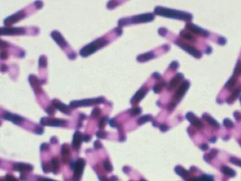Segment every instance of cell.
<instances>
[{
	"instance_id": "29",
	"label": "cell",
	"mask_w": 241,
	"mask_h": 181,
	"mask_svg": "<svg viewBox=\"0 0 241 181\" xmlns=\"http://www.w3.org/2000/svg\"><path fill=\"white\" fill-rule=\"evenodd\" d=\"M39 65L40 67L45 68L47 66V60L45 56H41L39 60Z\"/></svg>"
},
{
	"instance_id": "4",
	"label": "cell",
	"mask_w": 241,
	"mask_h": 181,
	"mask_svg": "<svg viewBox=\"0 0 241 181\" xmlns=\"http://www.w3.org/2000/svg\"><path fill=\"white\" fill-rule=\"evenodd\" d=\"M85 165L86 162L82 158H79L76 161H71L70 163V167L74 171V179L75 180H79L81 179Z\"/></svg>"
},
{
	"instance_id": "55",
	"label": "cell",
	"mask_w": 241,
	"mask_h": 181,
	"mask_svg": "<svg viewBox=\"0 0 241 181\" xmlns=\"http://www.w3.org/2000/svg\"><path fill=\"white\" fill-rule=\"evenodd\" d=\"M208 148H209V147H208V146L207 144H203L200 146V148L202 150H207Z\"/></svg>"
},
{
	"instance_id": "32",
	"label": "cell",
	"mask_w": 241,
	"mask_h": 181,
	"mask_svg": "<svg viewBox=\"0 0 241 181\" xmlns=\"http://www.w3.org/2000/svg\"><path fill=\"white\" fill-rule=\"evenodd\" d=\"M101 111L100 108H95L92 110L91 112V116L94 117V118H96V117H98L101 115Z\"/></svg>"
},
{
	"instance_id": "49",
	"label": "cell",
	"mask_w": 241,
	"mask_h": 181,
	"mask_svg": "<svg viewBox=\"0 0 241 181\" xmlns=\"http://www.w3.org/2000/svg\"><path fill=\"white\" fill-rule=\"evenodd\" d=\"M6 179L7 180H17V179L14 176L10 175H7L6 176Z\"/></svg>"
},
{
	"instance_id": "17",
	"label": "cell",
	"mask_w": 241,
	"mask_h": 181,
	"mask_svg": "<svg viewBox=\"0 0 241 181\" xmlns=\"http://www.w3.org/2000/svg\"><path fill=\"white\" fill-rule=\"evenodd\" d=\"M186 119L194 126L196 127L197 128H201L203 126L202 122L197 118V117L192 112H188L186 115Z\"/></svg>"
},
{
	"instance_id": "47",
	"label": "cell",
	"mask_w": 241,
	"mask_h": 181,
	"mask_svg": "<svg viewBox=\"0 0 241 181\" xmlns=\"http://www.w3.org/2000/svg\"><path fill=\"white\" fill-rule=\"evenodd\" d=\"M178 66H179L178 63H177V62H172V63H171V64L170 67H171V68L172 70H176Z\"/></svg>"
},
{
	"instance_id": "20",
	"label": "cell",
	"mask_w": 241,
	"mask_h": 181,
	"mask_svg": "<svg viewBox=\"0 0 241 181\" xmlns=\"http://www.w3.org/2000/svg\"><path fill=\"white\" fill-rule=\"evenodd\" d=\"M203 119H204L208 123H209L211 125H212L213 127H215V128H219L220 125L217 123V121L214 120L212 117H211L209 115H208L207 114H205L203 116Z\"/></svg>"
},
{
	"instance_id": "19",
	"label": "cell",
	"mask_w": 241,
	"mask_h": 181,
	"mask_svg": "<svg viewBox=\"0 0 241 181\" xmlns=\"http://www.w3.org/2000/svg\"><path fill=\"white\" fill-rule=\"evenodd\" d=\"M51 171L52 172L56 175L57 172H59V168H60V165H59V161L58 160V159L57 158H52L51 161Z\"/></svg>"
},
{
	"instance_id": "42",
	"label": "cell",
	"mask_w": 241,
	"mask_h": 181,
	"mask_svg": "<svg viewBox=\"0 0 241 181\" xmlns=\"http://www.w3.org/2000/svg\"><path fill=\"white\" fill-rule=\"evenodd\" d=\"M43 132H44V129H43L42 127L40 126H37L35 130V132L38 135H42Z\"/></svg>"
},
{
	"instance_id": "12",
	"label": "cell",
	"mask_w": 241,
	"mask_h": 181,
	"mask_svg": "<svg viewBox=\"0 0 241 181\" xmlns=\"http://www.w3.org/2000/svg\"><path fill=\"white\" fill-rule=\"evenodd\" d=\"M13 169L15 171L20 172L21 173H25L26 172H31L33 169V167L28 164L15 163L13 165Z\"/></svg>"
},
{
	"instance_id": "21",
	"label": "cell",
	"mask_w": 241,
	"mask_h": 181,
	"mask_svg": "<svg viewBox=\"0 0 241 181\" xmlns=\"http://www.w3.org/2000/svg\"><path fill=\"white\" fill-rule=\"evenodd\" d=\"M175 171H176L177 175L180 176L183 179H186L188 175V172L187 170H186L181 166H177L176 168H175Z\"/></svg>"
},
{
	"instance_id": "46",
	"label": "cell",
	"mask_w": 241,
	"mask_h": 181,
	"mask_svg": "<svg viewBox=\"0 0 241 181\" xmlns=\"http://www.w3.org/2000/svg\"><path fill=\"white\" fill-rule=\"evenodd\" d=\"M8 57V53L6 51H2L1 53V58L2 60H5Z\"/></svg>"
},
{
	"instance_id": "27",
	"label": "cell",
	"mask_w": 241,
	"mask_h": 181,
	"mask_svg": "<svg viewBox=\"0 0 241 181\" xmlns=\"http://www.w3.org/2000/svg\"><path fill=\"white\" fill-rule=\"evenodd\" d=\"M217 151L215 149H213V150L211 152V153L209 154H206L204 156V160L207 162H209L210 161L212 160V159L213 158H214L216 154H217Z\"/></svg>"
},
{
	"instance_id": "26",
	"label": "cell",
	"mask_w": 241,
	"mask_h": 181,
	"mask_svg": "<svg viewBox=\"0 0 241 181\" xmlns=\"http://www.w3.org/2000/svg\"><path fill=\"white\" fill-rule=\"evenodd\" d=\"M103 168L105 171L107 172H111L113 170V167L108 159H106L103 162Z\"/></svg>"
},
{
	"instance_id": "1",
	"label": "cell",
	"mask_w": 241,
	"mask_h": 181,
	"mask_svg": "<svg viewBox=\"0 0 241 181\" xmlns=\"http://www.w3.org/2000/svg\"><path fill=\"white\" fill-rule=\"evenodd\" d=\"M108 43L107 39L104 38H101L97 39L96 40L93 41L91 43L84 47L80 51V55L83 57H86L100 50V48L104 47Z\"/></svg>"
},
{
	"instance_id": "58",
	"label": "cell",
	"mask_w": 241,
	"mask_h": 181,
	"mask_svg": "<svg viewBox=\"0 0 241 181\" xmlns=\"http://www.w3.org/2000/svg\"><path fill=\"white\" fill-rule=\"evenodd\" d=\"M240 103H241V97H240Z\"/></svg>"
},
{
	"instance_id": "9",
	"label": "cell",
	"mask_w": 241,
	"mask_h": 181,
	"mask_svg": "<svg viewBox=\"0 0 241 181\" xmlns=\"http://www.w3.org/2000/svg\"><path fill=\"white\" fill-rule=\"evenodd\" d=\"M27 33L26 29L24 28H1V34L5 35H24Z\"/></svg>"
},
{
	"instance_id": "6",
	"label": "cell",
	"mask_w": 241,
	"mask_h": 181,
	"mask_svg": "<svg viewBox=\"0 0 241 181\" xmlns=\"http://www.w3.org/2000/svg\"><path fill=\"white\" fill-rule=\"evenodd\" d=\"M40 124L42 126L51 127H62L66 125L67 121L59 119H51L48 117H43L40 119Z\"/></svg>"
},
{
	"instance_id": "33",
	"label": "cell",
	"mask_w": 241,
	"mask_h": 181,
	"mask_svg": "<svg viewBox=\"0 0 241 181\" xmlns=\"http://www.w3.org/2000/svg\"><path fill=\"white\" fill-rule=\"evenodd\" d=\"M142 109L139 108V107H136V108H133L131 109L130 110V113L131 115L133 116H136L138 115L139 114H140L141 113Z\"/></svg>"
},
{
	"instance_id": "31",
	"label": "cell",
	"mask_w": 241,
	"mask_h": 181,
	"mask_svg": "<svg viewBox=\"0 0 241 181\" xmlns=\"http://www.w3.org/2000/svg\"><path fill=\"white\" fill-rule=\"evenodd\" d=\"M42 167L43 172L45 173H48L51 170V165L48 163H42Z\"/></svg>"
},
{
	"instance_id": "50",
	"label": "cell",
	"mask_w": 241,
	"mask_h": 181,
	"mask_svg": "<svg viewBox=\"0 0 241 181\" xmlns=\"http://www.w3.org/2000/svg\"><path fill=\"white\" fill-rule=\"evenodd\" d=\"M50 142H51V144H57V143H58V139H57V138L56 136H52V137L51 138Z\"/></svg>"
},
{
	"instance_id": "14",
	"label": "cell",
	"mask_w": 241,
	"mask_h": 181,
	"mask_svg": "<svg viewBox=\"0 0 241 181\" xmlns=\"http://www.w3.org/2000/svg\"><path fill=\"white\" fill-rule=\"evenodd\" d=\"M71 150L68 144H64L61 147L62 159L64 163H68L70 159Z\"/></svg>"
},
{
	"instance_id": "23",
	"label": "cell",
	"mask_w": 241,
	"mask_h": 181,
	"mask_svg": "<svg viewBox=\"0 0 241 181\" xmlns=\"http://www.w3.org/2000/svg\"><path fill=\"white\" fill-rule=\"evenodd\" d=\"M221 172L228 177H234L236 175V172L233 169L226 166H223L221 168Z\"/></svg>"
},
{
	"instance_id": "22",
	"label": "cell",
	"mask_w": 241,
	"mask_h": 181,
	"mask_svg": "<svg viewBox=\"0 0 241 181\" xmlns=\"http://www.w3.org/2000/svg\"><path fill=\"white\" fill-rule=\"evenodd\" d=\"M183 78V76L181 74H180V73L178 74L175 77H174L172 79V80L171 81L170 84H169L170 89H172L175 87H176V85L178 84V83L179 82V81H180Z\"/></svg>"
},
{
	"instance_id": "40",
	"label": "cell",
	"mask_w": 241,
	"mask_h": 181,
	"mask_svg": "<svg viewBox=\"0 0 241 181\" xmlns=\"http://www.w3.org/2000/svg\"><path fill=\"white\" fill-rule=\"evenodd\" d=\"M40 151H41V152H45V151H48V150H49V149H50L49 144H47V143H43V144H42L41 145L40 147Z\"/></svg>"
},
{
	"instance_id": "38",
	"label": "cell",
	"mask_w": 241,
	"mask_h": 181,
	"mask_svg": "<svg viewBox=\"0 0 241 181\" xmlns=\"http://www.w3.org/2000/svg\"><path fill=\"white\" fill-rule=\"evenodd\" d=\"M96 136L98 138H101V139H104L107 136V133L103 131H98L96 133Z\"/></svg>"
},
{
	"instance_id": "41",
	"label": "cell",
	"mask_w": 241,
	"mask_h": 181,
	"mask_svg": "<svg viewBox=\"0 0 241 181\" xmlns=\"http://www.w3.org/2000/svg\"><path fill=\"white\" fill-rule=\"evenodd\" d=\"M45 111L47 114L49 115H52L54 114V113H55V111H54V107H52V106H49V107H48L45 109Z\"/></svg>"
},
{
	"instance_id": "39",
	"label": "cell",
	"mask_w": 241,
	"mask_h": 181,
	"mask_svg": "<svg viewBox=\"0 0 241 181\" xmlns=\"http://www.w3.org/2000/svg\"><path fill=\"white\" fill-rule=\"evenodd\" d=\"M164 85H165V84H163V83L157 84L155 85V86L154 87V88H153V90H154V91H155L156 93H159V92H160V91L161 90L162 88L164 86Z\"/></svg>"
},
{
	"instance_id": "45",
	"label": "cell",
	"mask_w": 241,
	"mask_h": 181,
	"mask_svg": "<svg viewBox=\"0 0 241 181\" xmlns=\"http://www.w3.org/2000/svg\"><path fill=\"white\" fill-rule=\"evenodd\" d=\"M91 136L89 135H83V141L86 143L89 142L91 140Z\"/></svg>"
},
{
	"instance_id": "48",
	"label": "cell",
	"mask_w": 241,
	"mask_h": 181,
	"mask_svg": "<svg viewBox=\"0 0 241 181\" xmlns=\"http://www.w3.org/2000/svg\"><path fill=\"white\" fill-rule=\"evenodd\" d=\"M109 124H110L111 126L112 127H116L118 123H116V121H115V120L113 119H111L110 121H109Z\"/></svg>"
},
{
	"instance_id": "35",
	"label": "cell",
	"mask_w": 241,
	"mask_h": 181,
	"mask_svg": "<svg viewBox=\"0 0 241 181\" xmlns=\"http://www.w3.org/2000/svg\"><path fill=\"white\" fill-rule=\"evenodd\" d=\"M223 124L225 127H228V128H232V127L234 126V123L230 120L228 119H226L224 120Z\"/></svg>"
},
{
	"instance_id": "3",
	"label": "cell",
	"mask_w": 241,
	"mask_h": 181,
	"mask_svg": "<svg viewBox=\"0 0 241 181\" xmlns=\"http://www.w3.org/2000/svg\"><path fill=\"white\" fill-rule=\"evenodd\" d=\"M105 102V99L103 97H100L98 98L87 99L80 100L72 101L70 103L69 106L72 108H77L83 106H89L94 104H98L103 103Z\"/></svg>"
},
{
	"instance_id": "57",
	"label": "cell",
	"mask_w": 241,
	"mask_h": 181,
	"mask_svg": "<svg viewBox=\"0 0 241 181\" xmlns=\"http://www.w3.org/2000/svg\"><path fill=\"white\" fill-rule=\"evenodd\" d=\"M82 126V123L79 122V124H78V127H81Z\"/></svg>"
},
{
	"instance_id": "10",
	"label": "cell",
	"mask_w": 241,
	"mask_h": 181,
	"mask_svg": "<svg viewBox=\"0 0 241 181\" xmlns=\"http://www.w3.org/2000/svg\"><path fill=\"white\" fill-rule=\"evenodd\" d=\"M3 119L8 121L12 122L15 124H19L24 121V119L20 115L12 114L10 112H6L2 116Z\"/></svg>"
},
{
	"instance_id": "7",
	"label": "cell",
	"mask_w": 241,
	"mask_h": 181,
	"mask_svg": "<svg viewBox=\"0 0 241 181\" xmlns=\"http://www.w3.org/2000/svg\"><path fill=\"white\" fill-rule=\"evenodd\" d=\"M28 81L33 90L34 91L36 94L42 93L43 91L41 88V84L43 83V80H39L36 76L31 74L28 77Z\"/></svg>"
},
{
	"instance_id": "56",
	"label": "cell",
	"mask_w": 241,
	"mask_h": 181,
	"mask_svg": "<svg viewBox=\"0 0 241 181\" xmlns=\"http://www.w3.org/2000/svg\"><path fill=\"white\" fill-rule=\"evenodd\" d=\"M86 119V115L83 114H80V120H83L84 119Z\"/></svg>"
},
{
	"instance_id": "44",
	"label": "cell",
	"mask_w": 241,
	"mask_h": 181,
	"mask_svg": "<svg viewBox=\"0 0 241 181\" xmlns=\"http://www.w3.org/2000/svg\"><path fill=\"white\" fill-rule=\"evenodd\" d=\"M234 116L236 121H239L241 120V114L237 111L234 112Z\"/></svg>"
},
{
	"instance_id": "59",
	"label": "cell",
	"mask_w": 241,
	"mask_h": 181,
	"mask_svg": "<svg viewBox=\"0 0 241 181\" xmlns=\"http://www.w3.org/2000/svg\"><path fill=\"white\" fill-rule=\"evenodd\" d=\"M240 146H241V143H240Z\"/></svg>"
},
{
	"instance_id": "13",
	"label": "cell",
	"mask_w": 241,
	"mask_h": 181,
	"mask_svg": "<svg viewBox=\"0 0 241 181\" xmlns=\"http://www.w3.org/2000/svg\"><path fill=\"white\" fill-rule=\"evenodd\" d=\"M189 87V83L188 81H185L184 82H183L181 84L180 87L177 90L176 95H174V99H176L177 101H179V100H180L183 97V95H184L186 92L187 91Z\"/></svg>"
},
{
	"instance_id": "43",
	"label": "cell",
	"mask_w": 241,
	"mask_h": 181,
	"mask_svg": "<svg viewBox=\"0 0 241 181\" xmlns=\"http://www.w3.org/2000/svg\"><path fill=\"white\" fill-rule=\"evenodd\" d=\"M94 146L95 149H99L103 147L102 144L100 143L99 140H96L94 143Z\"/></svg>"
},
{
	"instance_id": "52",
	"label": "cell",
	"mask_w": 241,
	"mask_h": 181,
	"mask_svg": "<svg viewBox=\"0 0 241 181\" xmlns=\"http://www.w3.org/2000/svg\"><path fill=\"white\" fill-rule=\"evenodd\" d=\"M8 70V67L5 64H2L1 65V72H6Z\"/></svg>"
},
{
	"instance_id": "36",
	"label": "cell",
	"mask_w": 241,
	"mask_h": 181,
	"mask_svg": "<svg viewBox=\"0 0 241 181\" xmlns=\"http://www.w3.org/2000/svg\"><path fill=\"white\" fill-rule=\"evenodd\" d=\"M107 119V118L106 116H103V117H102V118L100 119V121H99V124H98V126H99V127H100V129H103L104 128V127L105 124H106V123Z\"/></svg>"
},
{
	"instance_id": "8",
	"label": "cell",
	"mask_w": 241,
	"mask_h": 181,
	"mask_svg": "<svg viewBox=\"0 0 241 181\" xmlns=\"http://www.w3.org/2000/svg\"><path fill=\"white\" fill-rule=\"evenodd\" d=\"M52 104L54 108L59 109L61 112L66 115H69L71 114L70 106L62 103L57 99H54L52 101Z\"/></svg>"
},
{
	"instance_id": "16",
	"label": "cell",
	"mask_w": 241,
	"mask_h": 181,
	"mask_svg": "<svg viewBox=\"0 0 241 181\" xmlns=\"http://www.w3.org/2000/svg\"><path fill=\"white\" fill-rule=\"evenodd\" d=\"M179 44H180L179 45L183 49L185 50L186 51H188V53H189L191 55H192L193 56L195 57L196 58H200V57H201V53L199 51L197 50L196 49H195L194 47H193L191 45L186 44H184V43H181V42H179Z\"/></svg>"
},
{
	"instance_id": "11",
	"label": "cell",
	"mask_w": 241,
	"mask_h": 181,
	"mask_svg": "<svg viewBox=\"0 0 241 181\" xmlns=\"http://www.w3.org/2000/svg\"><path fill=\"white\" fill-rule=\"evenodd\" d=\"M83 141V135L82 133L79 131H76L72 138V147L75 150H79V148L81 146L82 142Z\"/></svg>"
},
{
	"instance_id": "15",
	"label": "cell",
	"mask_w": 241,
	"mask_h": 181,
	"mask_svg": "<svg viewBox=\"0 0 241 181\" xmlns=\"http://www.w3.org/2000/svg\"><path fill=\"white\" fill-rule=\"evenodd\" d=\"M51 36L62 48H64L68 46L67 42H66L64 38L62 36L61 34L59 32H58V31H53V32H52L51 33Z\"/></svg>"
},
{
	"instance_id": "2",
	"label": "cell",
	"mask_w": 241,
	"mask_h": 181,
	"mask_svg": "<svg viewBox=\"0 0 241 181\" xmlns=\"http://www.w3.org/2000/svg\"><path fill=\"white\" fill-rule=\"evenodd\" d=\"M155 12L159 14V15L167 16L174 18H179L182 20H189L191 19L192 16L189 13H186L181 12L175 11L171 9H167L162 7H157L155 10Z\"/></svg>"
},
{
	"instance_id": "53",
	"label": "cell",
	"mask_w": 241,
	"mask_h": 181,
	"mask_svg": "<svg viewBox=\"0 0 241 181\" xmlns=\"http://www.w3.org/2000/svg\"><path fill=\"white\" fill-rule=\"evenodd\" d=\"M176 103H175L174 102H172V103H171L169 104V106H168V109H169V110H172V109H173L174 108V107L175 106H176Z\"/></svg>"
},
{
	"instance_id": "5",
	"label": "cell",
	"mask_w": 241,
	"mask_h": 181,
	"mask_svg": "<svg viewBox=\"0 0 241 181\" xmlns=\"http://www.w3.org/2000/svg\"><path fill=\"white\" fill-rule=\"evenodd\" d=\"M153 16L152 14H145L142 15H138L136 16L131 17L130 19L125 18L121 19L119 21V24L120 26L127 25V24L131 23H139L142 22H147V21H150L153 19Z\"/></svg>"
},
{
	"instance_id": "28",
	"label": "cell",
	"mask_w": 241,
	"mask_h": 181,
	"mask_svg": "<svg viewBox=\"0 0 241 181\" xmlns=\"http://www.w3.org/2000/svg\"><path fill=\"white\" fill-rule=\"evenodd\" d=\"M151 119H152L151 116H150V115H144L143 116L140 117V118L138 120V123L139 125L143 124L145 123H146L147 121H149Z\"/></svg>"
},
{
	"instance_id": "54",
	"label": "cell",
	"mask_w": 241,
	"mask_h": 181,
	"mask_svg": "<svg viewBox=\"0 0 241 181\" xmlns=\"http://www.w3.org/2000/svg\"><path fill=\"white\" fill-rule=\"evenodd\" d=\"M152 76H153V77H154L155 78H156L157 80H159V79H161V76H160V74L157 72H155L154 74H152Z\"/></svg>"
},
{
	"instance_id": "34",
	"label": "cell",
	"mask_w": 241,
	"mask_h": 181,
	"mask_svg": "<svg viewBox=\"0 0 241 181\" xmlns=\"http://www.w3.org/2000/svg\"><path fill=\"white\" fill-rule=\"evenodd\" d=\"M241 74V62L238 63L234 71V76H239Z\"/></svg>"
},
{
	"instance_id": "18",
	"label": "cell",
	"mask_w": 241,
	"mask_h": 181,
	"mask_svg": "<svg viewBox=\"0 0 241 181\" xmlns=\"http://www.w3.org/2000/svg\"><path fill=\"white\" fill-rule=\"evenodd\" d=\"M147 94V90L144 89V88H142L140 89H139L138 92H136V93L135 94V95L133 97V98L131 99V103L132 104H136L138 103H139L142 99H143L145 94Z\"/></svg>"
},
{
	"instance_id": "51",
	"label": "cell",
	"mask_w": 241,
	"mask_h": 181,
	"mask_svg": "<svg viewBox=\"0 0 241 181\" xmlns=\"http://www.w3.org/2000/svg\"><path fill=\"white\" fill-rule=\"evenodd\" d=\"M160 129L162 132H166L168 129V127L166 125H161L160 126Z\"/></svg>"
},
{
	"instance_id": "30",
	"label": "cell",
	"mask_w": 241,
	"mask_h": 181,
	"mask_svg": "<svg viewBox=\"0 0 241 181\" xmlns=\"http://www.w3.org/2000/svg\"><path fill=\"white\" fill-rule=\"evenodd\" d=\"M236 80H237V79H236V78L235 76L232 77L230 78V80L227 82V83L225 84V87H226V88H232V87H233L234 85L235 84V83H236Z\"/></svg>"
},
{
	"instance_id": "25",
	"label": "cell",
	"mask_w": 241,
	"mask_h": 181,
	"mask_svg": "<svg viewBox=\"0 0 241 181\" xmlns=\"http://www.w3.org/2000/svg\"><path fill=\"white\" fill-rule=\"evenodd\" d=\"M241 92V88H237L233 92V94L231 95L230 97L227 100V102L228 103H232L238 96V95L240 94V93Z\"/></svg>"
},
{
	"instance_id": "37",
	"label": "cell",
	"mask_w": 241,
	"mask_h": 181,
	"mask_svg": "<svg viewBox=\"0 0 241 181\" xmlns=\"http://www.w3.org/2000/svg\"><path fill=\"white\" fill-rule=\"evenodd\" d=\"M230 161L232 164L241 167V160H239V159L232 157L230 159Z\"/></svg>"
},
{
	"instance_id": "24",
	"label": "cell",
	"mask_w": 241,
	"mask_h": 181,
	"mask_svg": "<svg viewBox=\"0 0 241 181\" xmlns=\"http://www.w3.org/2000/svg\"><path fill=\"white\" fill-rule=\"evenodd\" d=\"M152 57H153V55L152 54V53H145V54L141 55L139 56L137 58V60L140 62H143L147 61Z\"/></svg>"
}]
</instances>
